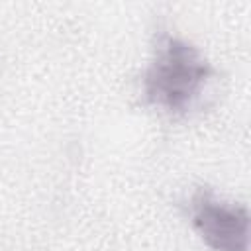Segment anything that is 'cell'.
<instances>
[{
    "instance_id": "6da1fadb",
    "label": "cell",
    "mask_w": 251,
    "mask_h": 251,
    "mask_svg": "<svg viewBox=\"0 0 251 251\" xmlns=\"http://www.w3.org/2000/svg\"><path fill=\"white\" fill-rule=\"evenodd\" d=\"M212 76L214 67L192 43L159 27L153 41V59L143 75V100L169 114H188Z\"/></svg>"
},
{
    "instance_id": "7a4b0ae2",
    "label": "cell",
    "mask_w": 251,
    "mask_h": 251,
    "mask_svg": "<svg viewBox=\"0 0 251 251\" xmlns=\"http://www.w3.org/2000/svg\"><path fill=\"white\" fill-rule=\"evenodd\" d=\"M192 227L214 251L249 249V214L245 206L218 200L210 190L198 188L188 200Z\"/></svg>"
}]
</instances>
